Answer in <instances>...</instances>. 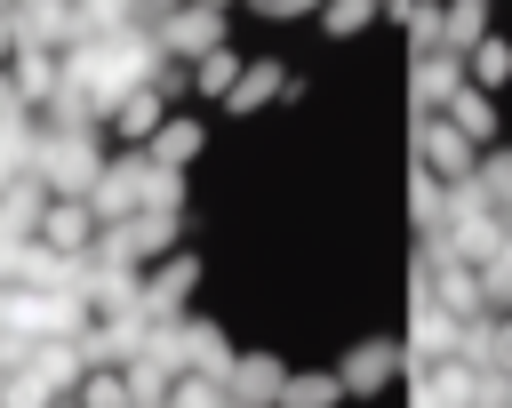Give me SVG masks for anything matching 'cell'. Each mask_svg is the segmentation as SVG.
Wrapping results in <instances>:
<instances>
[{"label": "cell", "mask_w": 512, "mask_h": 408, "mask_svg": "<svg viewBox=\"0 0 512 408\" xmlns=\"http://www.w3.org/2000/svg\"><path fill=\"white\" fill-rule=\"evenodd\" d=\"M96 128L88 136H56V128H40V144H32V176L48 184V200H80L88 184H96Z\"/></svg>", "instance_id": "1"}, {"label": "cell", "mask_w": 512, "mask_h": 408, "mask_svg": "<svg viewBox=\"0 0 512 408\" xmlns=\"http://www.w3.org/2000/svg\"><path fill=\"white\" fill-rule=\"evenodd\" d=\"M152 40H160V56H168V64H192V56H208V48L224 40V8L176 0V8H160V16H152Z\"/></svg>", "instance_id": "2"}, {"label": "cell", "mask_w": 512, "mask_h": 408, "mask_svg": "<svg viewBox=\"0 0 512 408\" xmlns=\"http://www.w3.org/2000/svg\"><path fill=\"white\" fill-rule=\"evenodd\" d=\"M80 200H88V216H96V224H120V216H136V208H144V152H128V160H104V168H96V184H88Z\"/></svg>", "instance_id": "3"}, {"label": "cell", "mask_w": 512, "mask_h": 408, "mask_svg": "<svg viewBox=\"0 0 512 408\" xmlns=\"http://www.w3.org/2000/svg\"><path fill=\"white\" fill-rule=\"evenodd\" d=\"M8 32H16V48H72L80 40V16H72V0H16L8 8Z\"/></svg>", "instance_id": "4"}, {"label": "cell", "mask_w": 512, "mask_h": 408, "mask_svg": "<svg viewBox=\"0 0 512 408\" xmlns=\"http://www.w3.org/2000/svg\"><path fill=\"white\" fill-rule=\"evenodd\" d=\"M192 288H200V256H160V272L144 280V320H176L184 304H192Z\"/></svg>", "instance_id": "5"}, {"label": "cell", "mask_w": 512, "mask_h": 408, "mask_svg": "<svg viewBox=\"0 0 512 408\" xmlns=\"http://www.w3.org/2000/svg\"><path fill=\"white\" fill-rule=\"evenodd\" d=\"M400 368H408V352H400L392 336H376V344H352V352H344L336 384H344V392H384V384H392Z\"/></svg>", "instance_id": "6"}, {"label": "cell", "mask_w": 512, "mask_h": 408, "mask_svg": "<svg viewBox=\"0 0 512 408\" xmlns=\"http://www.w3.org/2000/svg\"><path fill=\"white\" fill-rule=\"evenodd\" d=\"M280 360L272 352H232V368H224V400H240V408H272L280 400Z\"/></svg>", "instance_id": "7"}, {"label": "cell", "mask_w": 512, "mask_h": 408, "mask_svg": "<svg viewBox=\"0 0 512 408\" xmlns=\"http://www.w3.org/2000/svg\"><path fill=\"white\" fill-rule=\"evenodd\" d=\"M32 240H48L56 256H88V240H96L88 200H48V208H40V224H32Z\"/></svg>", "instance_id": "8"}, {"label": "cell", "mask_w": 512, "mask_h": 408, "mask_svg": "<svg viewBox=\"0 0 512 408\" xmlns=\"http://www.w3.org/2000/svg\"><path fill=\"white\" fill-rule=\"evenodd\" d=\"M456 336H464V320L440 312L432 296H416V328H408L400 352H416V368H432V360H456Z\"/></svg>", "instance_id": "9"}, {"label": "cell", "mask_w": 512, "mask_h": 408, "mask_svg": "<svg viewBox=\"0 0 512 408\" xmlns=\"http://www.w3.org/2000/svg\"><path fill=\"white\" fill-rule=\"evenodd\" d=\"M416 152H424V176H448V184H464V176H472V144H464L440 112L416 128Z\"/></svg>", "instance_id": "10"}, {"label": "cell", "mask_w": 512, "mask_h": 408, "mask_svg": "<svg viewBox=\"0 0 512 408\" xmlns=\"http://www.w3.org/2000/svg\"><path fill=\"white\" fill-rule=\"evenodd\" d=\"M456 88H464V56H456V48H424V56H416V104L440 112Z\"/></svg>", "instance_id": "11"}, {"label": "cell", "mask_w": 512, "mask_h": 408, "mask_svg": "<svg viewBox=\"0 0 512 408\" xmlns=\"http://www.w3.org/2000/svg\"><path fill=\"white\" fill-rule=\"evenodd\" d=\"M24 368H32V376H40L48 392H72V384L88 376V360H80V344H72V336H40Z\"/></svg>", "instance_id": "12"}, {"label": "cell", "mask_w": 512, "mask_h": 408, "mask_svg": "<svg viewBox=\"0 0 512 408\" xmlns=\"http://www.w3.org/2000/svg\"><path fill=\"white\" fill-rule=\"evenodd\" d=\"M104 120H112V128H120V136H128V144H144V136H152V128H160V120H168V96H160V88H152V80H144V88H128V96H120V104H112V112H104Z\"/></svg>", "instance_id": "13"}, {"label": "cell", "mask_w": 512, "mask_h": 408, "mask_svg": "<svg viewBox=\"0 0 512 408\" xmlns=\"http://www.w3.org/2000/svg\"><path fill=\"white\" fill-rule=\"evenodd\" d=\"M8 80H16V96L40 112V104L56 96V48H16V56H8Z\"/></svg>", "instance_id": "14"}, {"label": "cell", "mask_w": 512, "mask_h": 408, "mask_svg": "<svg viewBox=\"0 0 512 408\" xmlns=\"http://www.w3.org/2000/svg\"><path fill=\"white\" fill-rule=\"evenodd\" d=\"M280 88H288V72H280L272 56H256V64H240V80L224 88V104H232V112H256V104H272Z\"/></svg>", "instance_id": "15"}, {"label": "cell", "mask_w": 512, "mask_h": 408, "mask_svg": "<svg viewBox=\"0 0 512 408\" xmlns=\"http://www.w3.org/2000/svg\"><path fill=\"white\" fill-rule=\"evenodd\" d=\"M440 112H448V128H456L464 144H496V104H488L480 88H456Z\"/></svg>", "instance_id": "16"}, {"label": "cell", "mask_w": 512, "mask_h": 408, "mask_svg": "<svg viewBox=\"0 0 512 408\" xmlns=\"http://www.w3.org/2000/svg\"><path fill=\"white\" fill-rule=\"evenodd\" d=\"M336 400H344L336 368H304V376H280V400L272 408H336Z\"/></svg>", "instance_id": "17"}, {"label": "cell", "mask_w": 512, "mask_h": 408, "mask_svg": "<svg viewBox=\"0 0 512 408\" xmlns=\"http://www.w3.org/2000/svg\"><path fill=\"white\" fill-rule=\"evenodd\" d=\"M144 144H152L144 160H160V168H192V152H200V120H160Z\"/></svg>", "instance_id": "18"}, {"label": "cell", "mask_w": 512, "mask_h": 408, "mask_svg": "<svg viewBox=\"0 0 512 408\" xmlns=\"http://www.w3.org/2000/svg\"><path fill=\"white\" fill-rule=\"evenodd\" d=\"M472 40H488V0H448L440 8V48H472Z\"/></svg>", "instance_id": "19"}, {"label": "cell", "mask_w": 512, "mask_h": 408, "mask_svg": "<svg viewBox=\"0 0 512 408\" xmlns=\"http://www.w3.org/2000/svg\"><path fill=\"white\" fill-rule=\"evenodd\" d=\"M32 144H40L32 112H24V120H0V184H8V176H32Z\"/></svg>", "instance_id": "20"}, {"label": "cell", "mask_w": 512, "mask_h": 408, "mask_svg": "<svg viewBox=\"0 0 512 408\" xmlns=\"http://www.w3.org/2000/svg\"><path fill=\"white\" fill-rule=\"evenodd\" d=\"M232 80H240V56H232V40H216L208 56H192V88H200V96H224Z\"/></svg>", "instance_id": "21"}, {"label": "cell", "mask_w": 512, "mask_h": 408, "mask_svg": "<svg viewBox=\"0 0 512 408\" xmlns=\"http://www.w3.org/2000/svg\"><path fill=\"white\" fill-rule=\"evenodd\" d=\"M72 400H80V408H128V384H120V368H88V376L72 384Z\"/></svg>", "instance_id": "22"}, {"label": "cell", "mask_w": 512, "mask_h": 408, "mask_svg": "<svg viewBox=\"0 0 512 408\" xmlns=\"http://www.w3.org/2000/svg\"><path fill=\"white\" fill-rule=\"evenodd\" d=\"M168 408H224V384L200 376V368H184V376H168Z\"/></svg>", "instance_id": "23"}, {"label": "cell", "mask_w": 512, "mask_h": 408, "mask_svg": "<svg viewBox=\"0 0 512 408\" xmlns=\"http://www.w3.org/2000/svg\"><path fill=\"white\" fill-rule=\"evenodd\" d=\"M464 56H472V72H480V88H504V80H512V40H472Z\"/></svg>", "instance_id": "24"}, {"label": "cell", "mask_w": 512, "mask_h": 408, "mask_svg": "<svg viewBox=\"0 0 512 408\" xmlns=\"http://www.w3.org/2000/svg\"><path fill=\"white\" fill-rule=\"evenodd\" d=\"M360 24H376V0H320V32H336V40H352Z\"/></svg>", "instance_id": "25"}, {"label": "cell", "mask_w": 512, "mask_h": 408, "mask_svg": "<svg viewBox=\"0 0 512 408\" xmlns=\"http://www.w3.org/2000/svg\"><path fill=\"white\" fill-rule=\"evenodd\" d=\"M144 208H184V168L144 160Z\"/></svg>", "instance_id": "26"}, {"label": "cell", "mask_w": 512, "mask_h": 408, "mask_svg": "<svg viewBox=\"0 0 512 408\" xmlns=\"http://www.w3.org/2000/svg\"><path fill=\"white\" fill-rule=\"evenodd\" d=\"M56 392L32 376V368H16V376H0V408H48Z\"/></svg>", "instance_id": "27"}, {"label": "cell", "mask_w": 512, "mask_h": 408, "mask_svg": "<svg viewBox=\"0 0 512 408\" xmlns=\"http://www.w3.org/2000/svg\"><path fill=\"white\" fill-rule=\"evenodd\" d=\"M32 360V336H16V328H0V376H16Z\"/></svg>", "instance_id": "28"}, {"label": "cell", "mask_w": 512, "mask_h": 408, "mask_svg": "<svg viewBox=\"0 0 512 408\" xmlns=\"http://www.w3.org/2000/svg\"><path fill=\"white\" fill-rule=\"evenodd\" d=\"M24 112H32V104L16 96V80H8V64H0V120H24Z\"/></svg>", "instance_id": "29"}, {"label": "cell", "mask_w": 512, "mask_h": 408, "mask_svg": "<svg viewBox=\"0 0 512 408\" xmlns=\"http://www.w3.org/2000/svg\"><path fill=\"white\" fill-rule=\"evenodd\" d=\"M8 56H16V32H8V16H0V64H8Z\"/></svg>", "instance_id": "30"}, {"label": "cell", "mask_w": 512, "mask_h": 408, "mask_svg": "<svg viewBox=\"0 0 512 408\" xmlns=\"http://www.w3.org/2000/svg\"><path fill=\"white\" fill-rule=\"evenodd\" d=\"M312 8H320V0H280V16H312Z\"/></svg>", "instance_id": "31"}, {"label": "cell", "mask_w": 512, "mask_h": 408, "mask_svg": "<svg viewBox=\"0 0 512 408\" xmlns=\"http://www.w3.org/2000/svg\"><path fill=\"white\" fill-rule=\"evenodd\" d=\"M248 8H256V16H280V0H248Z\"/></svg>", "instance_id": "32"}, {"label": "cell", "mask_w": 512, "mask_h": 408, "mask_svg": "<svg viewBox=\"0 0 512 408\" xmlns=\"http://www.w3.org/2000/svg\"><path fill=\"white\" fill-rule=\"evenodd\" d=\"M200 8H232V0H200Z\"/></svg>", "instance_id": "33"}, {"label": "cell", "mask_w": 512, "mask_h": 408, "mask_svg": "<svg viewBox=\"0 0 512 408\" xmlns=\"http://www.w3.org/2000/svg\"><path fill=\"white\" fill-rule=\"evenodd\" d=\"M8 8H16V0H0V16H8Z\"/></svg>", "instance_id": "34"}, {"label": "cell", "mask_w": 512, "mask_h": 408, "mask_svg": "<svg viewBox=\"0 0 512 408\" xmlns=\"http://www.w3.org/2000/svg\"><path fill=\"white\" fill-rule=\"evenodd\" d=\"M504 224H512V216H504Z\"/></svg>", "instance_id": "35"}, {"label": "cell", "mask_w": 512, "mask_h": 408, "mask_svg": "<svg viewBox=\"0 0 512 408\" xmlns=\"http://www.w3.org/2000/svg\"><path fill=\"white\" fill-rule=\"evenodd\" d=\"M0 296H8V288H0Z\"/></svg>", "instance_id": "36"}]
</instances>
